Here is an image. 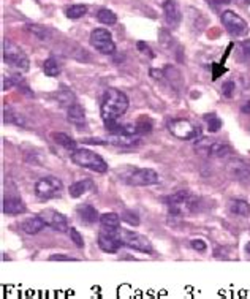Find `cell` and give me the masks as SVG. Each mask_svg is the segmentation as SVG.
Returning <instances> with one entry per match:
<instances>
[{"mask_svg": "<svg viewBox=\"0 0 250 299\" xmlns=\"http://www.w3.org/2000/svg\"><path fill=\"white\" fill-rule=\"evenodd\" d=\"M128 97L119 89H108L103 95L100 114L105 124L117 122L128 109Z\"/></svg>", "mask_w": 250, "mask_h": 299, "instance_id": "cell-1", "label": "cell"}, {"mask_svg": "<svg viewBox=\"0 0 250 299\" xmlns=\"http://www.w3.org/2000/svg\"><path fill=\"white\" fill-rule=\"evenodd\" d=\"M165 204L168 206L170 216L173 217H182L185 214H193L200 211V199L192 195L188 190H179L170 196H166Z\"/></svg>", "mask_w": 250, "mask_h": 299, "instance_id": "cell-2", "label": "cell"}, {"mask_svg": "<svg viewBox=\"0 0 250 299\" xmlns=\"http://www.w3.org/2000/svg\"><path fill=\"white\" fill-rule=\"evenodd\" d=\"M113 236H116L122 242V246H127L128 249H133L136 252H143V253H152L154 247L151 244V241L135 231H130V230H124V228H117V230H111L108 231Z\"/></svg>", "mask_w": 250, "mask_h": 299, "instance_id": "cell-3", "label": "cell"}, {"mask_svg": "<svg viewBox=\"0 0 250 299\" xmlns=\"http://www.w3.org/2000/svg\"><path fill=\"white\" fill-rule=\"evenodd\" d=\"M70 157H71V162L81 168L95 171V173H106L108 171V163L98 154L89 149H76L75 152H71Z\"/></svg>", "mask_w": 250, "mask_h": 299, "instance_id": "cell-4", "label": "cell"}, {"mask_svg": "<svg viewBox=\"0 0 250 299\" xmlns=\"http://www.w3.org/2000/svg\"><path fill=\"white\" fill-rule=\"evenodd\" d=\"M2 46H4V51H2L4 52V62L7 65L21 71V73L29 70V57L24 54V51L18 45H14V43L8 38H4Z\"/></svg>", "mask_w": 250, "mask_h": 299, "instance_id": "cell-5", "label": "cell"}, {"mask_svg": "<svg viewBox=\"0 0 250 299\" xmlns=\"http://www.w3.org/2000/svg\"><path fill=\"white\" fill-rule=\"evenodd\" d=\"M195 151L200 154H204L212 159H225V157L231 155V147L222 141H217L212 138H201L197 141Z\"/></svg>", "mask_w": 250, "mask_h": 299, "instance_id": "cell-6", "label": "cell"}, {"mask_svg": "<svg viewBox=\"0 0 250 299\" xmlns=\"http://www.w3.org/2000/svg\"><path fill=\"white\" fill-rule=\"evenodd\" d=\"M64 184L55 176H45L37 181L35 184V195L41 199H51L61 195Z\"/></svg>", "mask_w": 250, "mask_h": 299, "instance_id": "cell-7", "label": "cell"}, {"mask_svg": "<svg viewBox=\"0 0 250 299\" xmlns=\"http://www.w3.org/2000/svg\"><path fill=\"white\" fill-rule=\"evenodd\" d=\"M168 130L170 133L182 141H188L193 139L200 135V128L195 127L190 121L187 119H173L168 122Z\"/></svg>", "mask_w": 250, "mask_h": 299, "instance_id": "cell-8", "label": "cell"}, {"mask_svg": "<svg viewBox=\"0 0 250 299\" xmlns=\"http://www.w3.org/2000/svg\"><path fill=\"white\" fill-rule=\"evenodd\" d=\"M220 19H222L224 27L227 28V32L231 37H242L248 32V24L239 16V14H236L231 10H225L222 13V16H220Z\"/></svg>", "mask_w": 250, "mask_h": 299, "instance_id": "cell-9", "label": "cell"}, {"mask_svg": "<svg viewBox=\"0 0 250 299\" xmlns=\"http://www.w3.org/2000/svg\"><path fill=\"white\" fill-rule=\"evenodd\" d=\"M91 45L100 52L105 55H111L116 52V45L113 41L111 34L106 31V28H94L91 34Z\"/></svg>", "mask_w": 250, "mask_h": 299, "instance_id": "cell-10", "label": "cell"}, {"mask_svg": "<svg viewBox=\"0 0 250 299\" xmlns=\"http://www.w3.org/2000/svg\"><path fill=\"white\" fill-rule=\"evenodd\" d=\"M127 182L130 185H133V187H149V185H155L160 182V176L157 171L151 169V168H141L133 171Z\"/></svg>", "mask_w": 250, "mask_h": 299, "instance_id": "cell-11", "label": "cell"}, {"mask_svg": "<svg viewBox=\"0 0 250 299\" xmlns=\"http://www.w3.org/2000/svg\"><path fill=\"white\" fill-rule=\"evenodd\" d=\"M38 216L45 220L46 226L52 228V230L61 231V233L68 231V220H67V217L64 216V214L57 212L54 209H45V211H41Z\"/></svg>", "mask_w": 250, "mask_h": 299, "instance_id": "cell-12", "label": "cell"}, {"mask_svg": "<svg viewBox=\"0 0 250 299\" xmlns=\"http://www.w3.org/2000/svg\"><path fill=\"white\" fill-rule=\"evenodd\" d=\"M228 174L236 179V181H248L250 179V165L239 160V159H233L227 165Z\"/></svg>", "mask_w": 250, "mask_h": 299, "instance_id": "cell-13", "label": "cell"}, {"mask_svg": "<svg viewBox=\"0 0 250 299\" xmlns=\"http://www.w3.org/2000/svg\"><path fill=\"white\" fill-rule=\"evenodd\" d=\"M163 14H165L166 24L171 25V27H178L181 19H182L179 5H178L176 0H165L163 2Z\"/></svg>", "mask_w": 250, "mask_h": 299, "instance_id": "cell-14", "label": "cell"}, {"mask_svg": "<svg viewBox=\"0 0 250 299\" xmlns=\"http://www.w3.org/2000/svg\"><path fill=\"white\" fill-rule=\"evenodd\" d=\"M98 247L103 250V252H106V253H117L119 252V249L122 247V242L117 239L116 236H113L111 233H100L98 234Z\"/></svg>", "mask_w": 250, "mask_h": 299, "instance_id": "cell-15", "label": "cell"}, {"mask_svg": "<svg viewBox=\"0 0 250 299\" xmlns=\"http://www.w3.org/2000/svg\"><path fill=\"white\" fill-rule=\"evenodd\" d=\"M108 144L117 146V147H133L140 142V135H121V133H116V135H109L108 138Z\"/></svg>", "mask_w": 250, "mask_h": 299, "instance_id": "cell-16", "label": "cell"}, {"mask_svg": "<svg viewBox=\"0 0 250 299\" xmlns=\"http://www.w3.org/2000/svg\"><path fill=\"white\" fill-rule=\"evenodd\" d=\"M2 212L5 216H19V214L27 212V207L19 198H5L2 204Z\"/></svg>", "mask_w": 250, "mask_h": 299, "instance_id": "cell-17", "label": "cell"}, {"mask_svg": "<svg viewBox=\"0 0 250 299\" xmlns=\"http://www.w3.org/2000/svg\"><path fill=\"white\" fill-rule=\"evenodd\" d=\"M76 214L84 225H94V223H97V220H100L97 209L91 204H79L76 207Z\"/></svg>", "mask_w": 250, "mask_h": 299, "instance_id": "cell-18", "label": "cell"}, {"mask_svg": "<svg viewBox=\"0 0 250 299\" xmlns=\"http://www.w3.org/2000/svg\"><path fill=\"white\" fill-rule=\"evenodd\" d=\"M21 228H22V231L25 234L34 236V234H38L43 230V228H46V223H45V220H43L40 216H37V217H31V219L24 220L22 225H21Z\"/></svg>", "mask_w": 250, "mask_h": 299, "instance_id": "cell-19", "label": "cell"}, {"mask_svg": "<svg viewBox=\"0 0 250 299\" xmlns=\"http://www.w3.org/2000/svg\"><path fill=\"white\" fill-rule=\"evenodd\" d=\"M100 225L103 226L105 231H111V230H117L121 228V216L116 212H105L100 216Z\"/></svg>", "mask_w": 250, "mask_h": 299, "instance_id": "cell-20", "label": "cell"}, {"mask_svg": "<svg viewBox=\"0 0 250 299\" xmlns=\"http://www.w3.org/2000/svg\"><path fill=\"white\" fill-rule=\"evenodd\" d=\"M67 119L75 124V125H82L86 122V111L81 105L78 103H73L71 106H68V111H67Z\"/></svg>", "mask_w": 250, "mask_h": 299, "instance_id": "cell-21", "label": "cell"}, {"mask_svg": "<svg viewBox=\"0 0 250 299\" xmlns=\"http://www.w3.org/2000/svg\"><path fill=\"white\" fill-rule=\"evenodd\" d=\"M165 79L170 81V84L173 85V89L179 91V87L182 85V76H181V71L173 67V65H166L165 67Z\"/></svg>", "mask_w": 250, "mask_h": 299, "instance_id": "cell-22", "label": "cell"}, {"mask_svg": "<svg viewBox=\"0 0 250 299\" xmlns=\"http://www.w3.org/2000/svg\"><path fill=\"white\" fill-rule=\"evenodd\" d=\"M230 212L233 216H239V217H248L250 214V204L244 199H233L230 203Z\"/></svg>", "mask_w": 250, "mask_h": 299, "instance_id": "cell-23", "label": "cell"}, {"mask_svg": "<svg viewBox=\"0 0 250 299\" xmlns=\"http://www.w3.org/2000/svg\"><path fill=\"white\" fill-rule=\"evenodd\" d=\"M89 189H92V182L91 181H78V182L71 184L68 187V195L71 198H79Z\"/></svg>", "mask_w": 250, "mask_h": 299, "instance_id": "cell-24", "label": "cell"}, {"mask_svg": "<svg viewBox=\"0 0 250 299\" xmlns=\"http://www.w3.org/2000/svg\"><path fill=\"white\" fill-rule=\"evenodd\" d=\"M51 138L54 139L55 144L65 147L67 151H70V152H75L76 151V141L73 139V138H70L68 135H65V133H52Z\"/></svg>", "mask_w": 250, "mask_h": 299, "instance_id": "cell-25", "label": "cell"}, {"mask_svg": "<svg viewBox=\"0 0 250 299\" xmlns=\"http://www.w3.org/2000/svg\"><path fill=\"white\" fill-rule=\"evenodd\" d=\"M25 28H27V31L31 32L32 35H35L38 40H41V41L49 40V38H51V35H52L51 28L43 27V25H38V24H27V25H25Z\"/></svg>", "mask_w": 250, "mask_h": 299, "instance_id": "cell-26", "label": "cell"}, {"mask_svg": "<svg viewBox=\"0 0 250 299\" xmlns=\"http://www.w3.org/2000/svg\"><path fill=\"white\" fill-rule=\"evenodd\" d=\"M43 71H45L46 76L54 78V76H57L59 73H61V65H59V62L54 59V57H49V59H46L45 62H43Z\"/></svg>", "mask_w": 250, "mask_h": 299, "instance_id": "cell-27", "label": "cell"}, {"mask_svg": "<svg viewBox=\"0 0 250 299\" xmlns=\"http://www.w3.org/2000/svg\"><path fill=\"white\" fill-rule=\"evenodd\" d=\"M97 19L101 22V24H106V25H113L117 22V16L116 13L108 10V8H101L97 11Z\"/></svg>", "mask_w": 250, "mask_h": 299, "instance_id": "cell-28", "label": "cell"}, {"mask_svg": "<svg viewBox=\"0 0 250 299\" xmlns=\"http://www.w3.org/2000/svg\"><path fill=\"white\" fill-rule=\"evenodd\" d=\"M204 121L208 122V130H209L211 133H217V132L220 130V128H222V125H224L222 119H220L215 112L206 114V116H204Z\"/></svg>", "mask_w": 250, "mask_h": 299, "instance_id": "cell-29", "label": "cell"}, {"mask_svg": "<svg viewBox=\"0 0 250 299\" xmlns=\"http://www.w3.org/2000/svg\"><path fill=\"white\" fill-rule=\"evenodd\" d=\"M86 13H87L86 5H71L65 10V16L68 19H79V18L86 16Z\"/></svg>", "mask_w": 250, "mask_h": 299, "instance_id": "cell-30", "label": "cell"}, {"mask_svg": "<svg viewBox=\"0 0 250 299\" xmlns=\"http://www.w3.org/2000/svg\"><path fill=\"white\" fill-rule=\"evenodd\" d=\"M4 122L14 124V125H24L25 119H24L22 114H19V112H14L11 109H5L4 111Z\"/></svg>", "mask_w": 250, "mask_h": 299, "instance_id": "cell-31", "label": "cell"}, {"mask_svg": "<svg viewBox=\"0 0 250 299\" xmlns=\"http://www.w3.org/2000/svg\"><path fill=\"white\" fill-rule=\"evenodd\" d=\"M68 236H70V239L73 241V244H75L76 247H79V249H82L84 247V239H82V236H81V233L76 230V228H73V226H68Z\"/></svg>", "mask_w": 250, "mask_h": 299, "instance_id": "cell-32", "label": "cell"}, {"mask_svg": "<svg viewBox=\"0 0 250 299\" xmlns=\"http://www.w3.org/2000/svg\"><path fill=\"white\" fill-rule=\"evenodd\" d=\"M121 219H122V222H125V223H128L131 226H138L140 225V217L136 216L133 211H124L121 214Z\"/></svg>", "mask_w": 250, "mask_h": 299, "instance_id": "cell-33", "label": "cell"}, {"mask_svg": "<svg viewBox=\"0 0 250 299\" xmlns=\"http://www.w3.org/2000/svg\"><path fill=\"white\" fill-rule=\"evenodd\" d=\"M22 82L21 75H11V76H4V91L11 89L13 85H19Z\"/></svg>", "mask_w": 250, "mask_h": 299, "instance_id": "cell-34", "label": "cell"}, {"mask_svg": "<svg viewBox=\"0 0 250 299\" xmlns=\"http://www.w3.org/2000/svg\"><path fill=\"white\" fill-rule=\"evenodd\" d=\"M234 89H236V84H234L233 81H227V82H224V85H222V94H224V97L231 98V97H233V94H234Z\"/></svg>", "mask_w": 250, "mask_h": 299, "instance_id": "cell-35", "label": "cell"}, {"mask_svg": "<svg viewBox=\"0 0 250 299\" xmlns=\"http://www.w3.org/2000/svg\"><path fill=\"white\" fill-rule=\"evenodd\" d=\"M190 246H192L193 250L201 252V253L208 250V246H206V242L203 239H192V241H190Z\"/></svg>", "mask_w": 250, "mask_h": 299, "instance_id": "cell-36", "label": "cell"}, {"mask_svg": "<svg viewBox=\"0 0 250 299\" xmlns=\"http://www.w3.org/2000/svg\"><path fill=\"white\" fill-rule=\"evenodd\" d=\"M136 48H138V51H140L141 54L148 55L149 59H152V57H154V52H152V49H151L148 45H146L144 41H138V43H136Z\"/></svg>", "mask_w": 250, "mask_h": 299, "instance_id": "cell-37", "label": "cell"}, {"mask_svg": "<svg viewBox=\"0 0 250 299\" xmlns=\"http://www.w3.org/2000/svg\"><path fill=\"white\" fill-rule=\"evenodd\" d=\"M160 43L163 45L165 48H170L173 45V40H171V35L170 32L166 31H160Z\"/></svg>", "mask_w": 250, "mask_h": 299, "instance_id": "cell-38", "label": "cell"}, {"mask_svg": "<svg viewBox=\"0 0 250 299\" xmlns=\"http://www.w3.org/2000/svg\"><path fill=\"white\" fill-rule=\"evenodd\" d=\"M49 261H76V258H73V256L68 255H51L49 256Z\"/></svg>", "mask_w": 250, "mask_h": 299, "instance_id": "cell-39", "label": "cell"}, {"mask_svg": "<svg viewBox=\"0 0 250 299\" xmlns=\"http://www.w3.org/2000/svg\"><path fill=\"white\" fill-rule=\"evenodd\" d=\"M151 76H152L154 79H165V71H163V70L152 68V70H151Z\"/></svg>", "mask_w": 250, "mask_h": 299, "instance_id": "cell-40", "label": "cell"}, {"mask_svg": "<svg viewBox=\"0 0 250 299\" xmlns=\"http://www.w3.org/2000/svg\"><path fill=\"white\" fill-rule=\"evenodd\" d=\"M239 48L242 49V52L245 54V57H247V59H250V41H248V40L242 41L241 45H239Z\"/></svg>", "mask_w": 250, "mask_h": 299, "instance_id": "cell-41", "label": "cell"}, {"mask_svg": "<svg viewBox=\"0 0 250 299\" xmlns=\"http://www.w3.org/2000/svg\"><path fill=\"white\" fill-rule=\"evenodd\" d=\"M241 111H242V114H250V100L241 106Z\"/></svg>", "mask_w": 250, "mask_h": 299, "instance_id": "cell-42", "label": "cell"}, {"mask_svg": "<svg viewBox=\"0 0 250 299\" xmlns=\"http://www.w3.org/2000/svg\"><path fill=\"white\" fill-rule=\"evenodd\" d=\"M238 4H241L244 7H248L250 5V0H238Z\"/></svg>", "mask_w": 250, "mask_h": 299, "instance_id": "cell-43", "label": "cell"}, {"mask_svg": "<svg viewBox=\"0 0 250 299\" xmlns=\"http://www.w3.org/2000/svg\"><path fill=\"white\" fill-rule=\"evenodd\" d=\"M245 252H247V255H250V242H248V244H245Z\"/></svg>", "mask_w": 250, "mask_h": 299, "instance_id": "cell-44", "label": "cell"}]
</instances>
